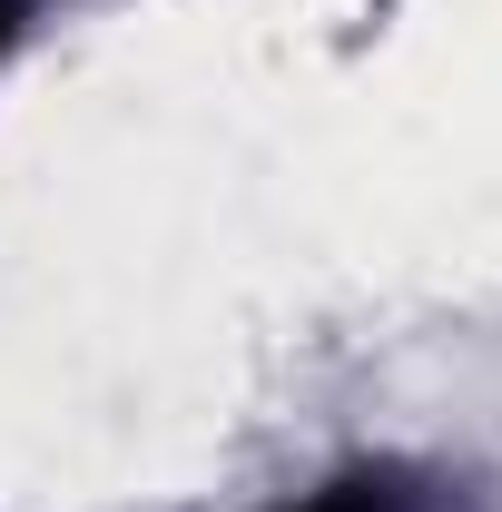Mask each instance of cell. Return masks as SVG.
<instances>
[{"mask_svg":"<svg viewBox=\"0 0 502 512\" xmlns=\"http://www.w3.org/2000/svg\"><path fill=\"white\" fill-rule=\"evenodd\" d=\"M276 512H404V493H394V483H375V473H355V483H325V493L276 503Z\"/></svg>","mask_w":502,"mask_h":512,"instance_id":"cell-1","label":"cell"},{"mask_svg":"<svg viewBox=\"0 0 502 512\" xmlns=\"http://www.w3.org/2000/svg\"><path fill=\"white\" fill-rule=\"evenodd\" d=\"M10 30H20V0H0V50H10Z\"/></svg>","mask_w":502,"mask_h":512,"instance_id":"cell-2","label":"cell"}]
</instances>
